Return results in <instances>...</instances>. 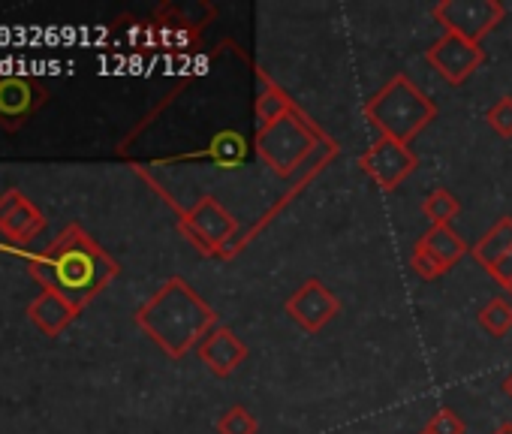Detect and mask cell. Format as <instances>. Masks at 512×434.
Segmentation results:
<instances>
[{
	"label": "cell",
	"instance_id": "19",
	"mask_svg": "<svg viewBox=\"0 0 512 434\" xmlns=\"http://www.w3.org/2000/svg\"><path fill=\"white\" fill-rule=\"evenodd\" d=\"M476 323L491 335V338H503V335H509V329H512V302L509 299H491V302H485L482 308H479V314H476Z\"/></svg>",
	"mask_w": 512,
	"mask_h": 434
},
{
	"label": "cell",
	"instance_id": "2",
	"mask_svg": "<svg viewBox=\"0 0 512 434\" xmlns=\"http://www.w3.org/2000/svg\"><path fill=\"white\" fill-rule=\"evenodd\" d=\"M136 326L172 359H181L187 350L199 347V341L217 326L211 305L184 281L169 278L139 311Z\"/></svg>",
	"mask_w": 512,
	"mask_h": 434
},
{
	"label": "cell",
	"instance_id": "14",
	"mask_svg": "<svg viewBox=\"0 0 512 434\" xmlns=\"http://www.w3.org/2000/svg\"><path fill=\"white\" fill-rule=\"evenodd\" d=\"M419 248H422L428 257H434L446 272H452L455 263L467 254L464 239H461L452 227H431V230L419 239Z\"/></svg>",
	"mask_w": 512,
	"mask_h": 434
},
{
	"label": "cell",
	"instance_id": "22",
	"mask_svg": "<svg viewBox=\"0 0 512 434\" xmlns=\"http://www.w3.org/2000/svg\"><path fill=\"white\" fill-rule=\"evenodd\" d=\"M425 431H428V434H464L467 425H464V419H461L452 407H440V410L428 419Z\"/></svg>",
	"mask_w": 512,
	"mask_h": 434
},
{
	"label": "cell",
	"instance_id": "9",
	"mask_svg": "<svg viewBox=\"0 0 512 434\" xmlns=\"http://www.w3.org/2000/svg\"><path fill=\"white\" fill-rule=\"evenodd\" d=\"M287 314L305 329V332H323L338 314H341V302L338 296L320 281V278H311L305 281L290 299H287Z\"/></svg>",
	"mask_w": 512,
	"mask_h": 434
},
{
	"label": "cell",
	"instance_id": "12",
	"mask_svg": "<svg viewBox=\"0 0 512 434\" xmlns=\"http://www.w3.org/2000/svg\"><path fill=\"white\" fill-rule=\"evenodd\" d=\"M199 359L208 365L211 374L229 377L244 359H247V344L229 329V326H214L196 347Z\"/></svg>",
	"mask_w": 512,
	"mask_h": 434
},
{
	"label": "cell",
	"instance_id": "1",
	"mask_svg": "<svg viewBox=\"0 0 512 434\" xmlns=\"http://www.w3.org/2000/svg\"><path fill=\"white\" fill-rule=\"evenodd\" d=\"M31 278L64 296L76 311L94 302L118 275V263L79 227H67L43 254L31 257Z\"/></svg>",
	"mask_w": 512,
	"mask_h": 434
},
{
	"label": "cell",
	"instance_id": "23",
	"mask_svg": "<svg viewBox=\"0 0 512 434\" xmlns=\"http://www.w3.org/2000/svg\"><path fill=\"white\" fill-rule=\"evenodd\" d=\"M410 266H413V272H416L419 278H425V281H434V278L446 275V269H443L434 257H428L419 245H416L413 254H410Z\"/></svg>",
	"mask_w": 512,
	"mask_h": 434
},
{
	"label": "cell",
	"instance_id": "13",
	"mask_svg": "<svg viewBox=\"0 0 512 434\" xmlns=\"http://www.w3.org/2000/svg\"><path fill=\"white\" fill-rule=\"evenodd\" d=\"M28 317H31V323H34L43 335L55 338V335H61V332L79 317V311H76L64 296H58V293H52V290H43L40 299H34V305L28 308Z\"/></svg>",
	"mask_w": 512,
	"mask_h": 434
},
{
	"label": "cell",
	"instance_id": "4",
	"mask_svg": "<svg viewBox=\"0 0 512 434\" xmlns=\"http://www.w3.org/2000/svg\"><path fill=\"white\" fill-rule=\"evenodd\" d=\"M256 151L260 157L278 172V175H290L296 172L305 157L314 151V130L299 118V112L293 109L287 118H281L272 127H263L260 136H256Z\"/></svg>",
	"mask_w": 512,
	"mask_h": 434
},
{
	"label": "cell",
	"instance_id": "27",
	"mask_svg": "<svg viewBox=\"0 0 512 434\" xmlns=\"http://www.w3.org/2000/svg\"><path fill=\"white\" fill-rule=\"evenodd\" d=\"M506 290H509V296H512V284H509V287H506Z\"/></svg>",
	"mask_w": 512,
	"mask_h": 434
},
{
	"label": "cell",
	"instance_id": "26",
	"mask_svg": "<svg viewBox=\"0 0 512 434\" xmlns=\"http://www.w3.org/2000/svg\"><path fill=\"white\" fill-rule=\"evenodd\" d=\"M494 434H512V422H503Z\"/></svg>",
	"mask_w": 512,
	"mask_h": 434
},
{
	"label": "cell",
	"instance_id": "28",
	"mask_svg": "<svg viewBox=\"0 0 512 434\" xmlns=\"http://www.w3.org/2000/svg\"><path fill=\"white\" fill-rule=\"evenodd\" d=\"M419 434H428V431H419Z\"/></svg>",
	"mask_w": 512,
	"mask_h": 434
},
{
	"label": "cell",
	"instance_id": "17",
	"mask_svg": "<svg viewBox=\"0 0 512 434\" xmlns=\"http://www.w3.org/2000/svg\"><path fill=\"white\" fill-rule=\"evenodd\" d=\"M290 112H293V100H290L275 82H269V85L260 91V97H256V121H260V130L278 124V121L287 118Z\"/></svg>",
	"mask_w": 512,
	"mask_h": 434
},
{
	"label": "cell",
	"instance_id": "15",
	"mask_svg": "<svg viewBox=\"0 0 512 434\" xmlns=\"http://www.w3.org/2000/svg\"><path fill=\"white\" fill-rule=\"evenodd\" d=\"M509 251H512V217H500V221L473 245V260L485 272H491Z\"/></svg>",
	"mask_w": 512,
	"mask_h": 434
},
{
	"label": "cell",
	"instance_id": "7",
	"mask_svg": "<svg viewBox=\"0 0 512 434\" xmlns=\"http://www.w3.org/2000/svg\"><path fill=\"white\" fill-rule=\"evenodd\" d=\"M425 61L449 82V85H461L467 82L485 61V49L479 43L461 40L455 34H443L437 43H431V49L425 52Z\"/></svg>",
	"mask_w": 512,
	"mask_h": 434
},
{
	"label": "cell",
	"instance_id": "18",
	"mask_svg": "<svg viewBox=\"0 0 512 434\" xmlns=\"http://www.w3.org/2000/svg\"><path fill=\"white\" fill-rule=\"evenodd\" d=\"M461 211V202L446 190V187H437L425 196L422 202V214L431 221V227H452V221Z\"/></svg>",
	"mask_w": 512,
	"mask_h": 434
},
{
	"label": "cell",
	"instance_id": "6",
	"mask_svg": "<svg viewBox=\"0 0 512 434\" xmlns=\"http://www.w3.org/2000/svg\"><path fill=\"white\" fill-rule=\"evenodd\" d=\"M431 13L446 28V34H455L479 46L482 37L491 34L506 16L503 4H497V0H443Z\"/></svg>",
	"mask_w": 512,
	"mask_h": 434
},
{
	"label": "cell",
	"instance_id": "11",
	"mask_svg": "<svg viewBox=\"0 0 512 434\" xmlns=\"http://www.w3.org/2000/svg\"><path fill=\"white\" fill-rule=\"evenodd\" d=\"M49 100L46 88L22 76L0 79V124L7 130H19L43 103Z\"/></svg>",
	"mask_w": 512,
	"mask_h": 434
},
{
	"label": "cell",
	"instance_id": "25",
	"mask_svg": "<svg viewBox=\"0 0 512 434\" xmlns=\"http://www.w3.org/2000/svg\"><path fill=\"white\" fill-rule=\"evenodd\" d=\"M503 392H506V395L512 398V371H509V377L503 380Z\"/></svg>",
	"mask_w": 512,
	"mask_h": 434
},
{
	"label": "cell",
	"instance_id": "5",
	"mask_svg": "<svg viewBox=\"0 0 512 434\" xmlns=\"http://www.w3.org/2000/svg\"><path fill=\"white\" fill-rule=\"evenodd\" d=\"M178 230L190 239L193 248L214 257V254H223V248L232 242L238 224L214 196H202L190 211L181 214Z\"/></svg>",
	"mask_w": 512,
	"mask_h": 434
},
{
	"label": "cell",
	"instance_id": "10",
	"mask_svg": "<svg viewBox=\"0 0 512 434\" xmlns=\"http://www.w3.org/2000/svg\"><path fill=\"white\" fill-rule=\"evenodd\" d=\"M43 227H46L43 211L22 190H7L0 196V233H4L10 242L31 245Z\"/></svg>",
	"mask_w": 512,
	"mask_h": 434
},
{
	"label": "cell",
	"instance_id": "3",
	"mask_svg": "<svg viewBox=\"0 0 512 434\" xmlns=\"http://www.w3.org/2000/svg\"><path fill=\"white\" fill-rule=\"evenodd\" d=\"M365 118L386 139L410 145L437 118V106L410 76L398 73L365 103Z\"/></svg>",
	"mask_w": 512,
	"mask_h": 434
},
{
	"label": "cell",
	"instance_id": "20",
	"mask_svg": "<svg viewBox=\"0 0 512 434\" xmlns=\"http://www.w3.org/2000/svg\"><path fill=\"white\" fill-rule=\"evenodd\" d=\"M217 431L220 434H256L260 431V422H256V416L247 407L235 404L217 419Z\"/></svg>",
	"mask_w": 512,
	"mask_h": 434
},
{
	"label": "cell",
	"instance_id": "8",
	"mask_svg": "<svg viewBox=\"0 0 512 434\" xmlns=\"http://www.w3.org/2000/svg\"><path fill=\"white\" fill-rule=\"evenodd\" d=\"M359 166H362L383 190H395V187H401V181L419 166V157L410 151V145L380 136V142H374V145L359 157Z\"/></svg>",
	"mask_w": 512,
	"mask_h": 434
},
{
	"label": "cell",
	"instance_id": "16",
	"mask_svg": "<svg viewBox=\"0 0 512 434\" xmlns=\"http://www.w3.org/2000/svg\"><path fill=\"white\" fill-rule=\"evenodd\" d=\"M247 154H250V142L238 130H220L208 142V148L199 151L196 157H208L220 169H235V166H241L247 160Z\"/></svg>",
	"mask_w": 512,
	"mask_h": 434
},
{
	"label": "cell",
	"instance_id": "21",
	"mask_svg": "<svg viewBox=\"0 0 512 434\" xmlns=\"http://www.w3.org/2000/svg\"><path fill=\"white\" fill-rule=\"evenodd\" d=\"M485 121L491 124V130H494L497 136H503V139H512V97H509V94L497 97V100L488 106V112H485Z\"/></svg>",
	"mask_w": 512,
	"mask_h": 434
},
{
	"label": "cell",
	"instance_id": "24",
	"mask_svg": "<svg viewBox=\"0 0 512 434\" xmlns=\"http://www.w3.org/2000/svg\"><path fill=\"white\" fill-rule=\"evenodd\" d=\"M488 275H491L500 287H509V284H512V251H509V254H506V257H503V260H500Z\"/></svg>",
	"mask_w": 512,
	"mask_h": 434
}]
</instances>
